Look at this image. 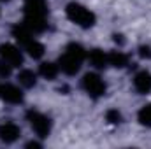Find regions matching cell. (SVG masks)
<instances>
[{
	"label": "cell",
	"mask_w": 151,
	"mask_h": 149,
	"mask_svg": "<svg viewBox=\"0 0 151 149\" xmlns=\"http://www.w3.org/2000/svg\"><path fill=\"white\" fill-rule=\"evenodd\" d=\"M88 60H90V63H91L95 69H99V70H102V69H106V67L109 65L107 54H106L102 49H91L90 54H88Z\"/></svg>",
	"instance_id": "obj_11"
},
{
	"label": "cell",
	"mask_w": 151,
	"mask_h": 149,
	"mask_svg": "<svg viewBox=\"0 0 151 149\" xmlns=\"http://www.w3.org/2000/svg\"><path fill=\"white\" fill-rule=\"evenodd\" d=\"M106 121L109 125H119L121 123V114L116 111V109H111V111L106 112Z\"/></svg>",
	"instance_id": "obj_17"
},
{
	"label": "cell",
	"mask_w": 151,
	"mask_h": 149,
	"mask_svg": "<svg viewBox=\"0 0 151 149\" xmlns=\"http://www.w3.org/2000/svg\"><path fill=\"white\" fill-rule=\"evenodd\" d=\"M25 4V27L32 34H42L47 28V2L46 0H23Z\"/></svg>",
	"instance_id": "obj_1"
},
{
	"label": "cell",
	"mask_w": 151,
	"mask_h": 149,
	"mask_svg": "<svg viewBox=\"0 0 151 149\" xmlns=\"http://www.w3.org/2000/svg\"><path fill=\"white\" fill-rule=\"evenodd\" d=\"M107 60H109V65H113L114 69H125L130 63V58L123 51H111V53H107Z\"/></svg>",
	"instance_id": "obj_12"
},
{
	"label": "cell",
	"mask_w": 151,
	"mask_h": 149,
	"mask_svg": "<svg viewBox=\"0 0 151 149\" xmlns=\"http://www.w3.org/2000/svg\"><path fill=\"white\" fill-rule=\"evenodd\" d=\"M11 32H12V37L16 39L23 47H25V46L34 39V37H32V32L25 27V23H16V25L12 27V30H11Z\"/></svg>",
	"instance_id": "obj_10"
},
{
	"label": "cell",
	"mask_w": 151,
	"mask_h": 149,
	"mask_svg": "<svg viewBox=\"0 0 151 149\" xmlns=\"http://www.w3.org/2000/svg\"><path fill=\"white\" fill-rule=\"evenodd\" d=\"M27 121L30 125V128L35 132V135L40 139H46L51 133V119L39 111H28L27 112Z\"/></svg>",
	"instance_id": "obj_5"
},
{
	"label": "cell",
	"mask_w": 151,
	"mask_h": 149,
	"mask_svg": "<svg viewBox=\"0 0 151 149\" xmlns=\"http://www.w3.org/2000/svg\"><path fill=\"white\" fill-rule=\"evenodd\" d=\"M58 70H60V67L56 63H53V62H44L39 67V74L42 75L44 79H47V81H53L58 75Z\"/></svg>",
	"instance_id": "obj_13"
},
{
	"label": "cell",
	"mask_w": 151,
	"mask_h": 149,
	"mask_svg": "<svg viewBox=\"0 0 151 149\" xmlns=\"http://www.w3.org/2000/svg\"><path fill=\"white\" fill-rule=\"evenodd\" d=\"M18 81H19V84H21L23 88H34V86L37 84V74H35L34 70L25 69V70H21V72L18 74Z\"/></svg>",
	"instance_id": "obj_14"
},
{
	"label": "cell",
	"mask_w": 151,
	"mask_h": 149,
	"mask_svg": "<svg viewBox=\"0 0 151 149\" xmlns=\"http://www.w3.org/2000/svg\"><path fill=\"white\" fill-rule=\"evenodd\" d=\"M113 37H114V42H118V44H123V42H125V40H123V35H118V34H114Z\"/></svg>",
	"instance_id": "obj_20"
},
{
	"label": "cell",
	"mask_w": 151,
	"mask_h": 149,
	"mask_svg": "<svg viewBox=\"0 0 151 149\" xmlns=\"http://www.w3.org/2000/svg\"><path fill=\"white\" fill-rule=\"evenodd\" d=\"M0 98L7 104H21L23 93L14 84H0Z\"/></svg>",
	"instance_id": "obj_8"
},
{
	"label": "cell",
	"mask_w": 151,
	"mask_h": 149,
	"mask_svg": "<svg viewBox=\"0 0 151 149\" xmlns=\"http://www.w3.org/2000/svg\"><path fill=\"white\" fill-rule=\"evenodd\" d=\"M134 88L137 93L141 95H148L151 93V72L148 70H141L134 77Z\"/></svg>",
	"instance_id": "obj_9"
},
{
	"label": "cell",
	"mask_w": 151,
	"mask_h": 149,
	"mask_svg": "<svg viewBox=\"0 0 151 149\" xmlns=\"http://www.w3.org/2000/svg\"><path fill=\"white\" fill-rule=\"evenodd\" d=\"M0 2H11V0H0Z\"/></svg>",
	"instance_id": "obj_22"
},
{
	"label": "cell",
	"mask_w": 151,
	"mask_h": 149,
	"mask_svg": "<svg viewBox=\"0 0 151 149\" xmlns=\"http://www.w3.org/2000/svg\"><path fill=\"white\" fill-rule=\"evenodd\" d=\"M0 60L7 62L12 69L21 67L23 65V53L14 44H2L0 46Z\"/></svg>",
	"instance_id": "obj_6"
},
{
	"label": "cell",
	"mask_w": 151,
	"mask_h": 149,
	"mask_svg": "<svg viewBox=\"0 0 151 149\" xmlns=\"http://www.w3.org/2000/svg\"><path fill=\"white\" fill-rule=\"evenodd\" d=\"M19 135H21V128H19L16 123L5 121V123L0 125V140H2V142L12 144V142H16V140L19 139Z\"/></svg>",
	"instance_id": "obj_7"
},
{
	"label": "cell",
	"mask_w": 151,
	"mask_h": 149,
	"mask_svg": "<svg viewBox=\"0 0 151 149\" xmlns=\"http://www.w3.org/2000/svg\"><path fill=\"white\" fill-rule=\"evenodd\" d=\"M84 60H86V51H84V47H83L81 44H77V42H70V44L65 47L63 54L60 56L58 67H60V70H62L63 74L76 75L79 72V69H81V65H83Z\"/></svg>",
	"instance_id": "obj_2"
},
{
	"label": "cell",
	"mask_w": 151,
	"mask_h": 149,
	"mask_svg": "<svg viewBox=\"0 0 151 149\" xmlns=\"http://www.w3.org/2000/svg\"><path fill=\"white\" fill-rule=\"evenodd\" d=\"M65 14H67V18L77 25V27H81V28H91V27H95V23H97V16L90 11V9H86L83 4H77V2H70V4H67V7H65Z\"/></svg>",
	"instance_id": "obj_3"
},
{
	"label": "cell",
	"mask_w": 151,
	"mask_h": 149,
	"mask_svg": "<svg viewBox=\"0 0 151 149\" xmlns=\"http://www.w3.org/2000/svg\"><path fill=\"white\" fill-rule=\"evenodd\" d=\"M81 86H83V90H84L91 98H100V97H104L106 91H107V86H106L104 79L99 74H95V72H88V74L83 75Z\"/></svg>",
	"instance_id": "obj_4"
},
{
	"label": "cell",
	"mask_w": 151,
	"mask_h": 149,
	"mask_svg": "<svg viewBox=\"0 0 151 149\" xmlns=\"http://www.w3.org/2000/svg\"><path fill=\"white\" fill-rule=\"evenodd\" d=\"M27 148H40V144H37V142H28Z\"/></svg>",
	"instance_id": "obj_21"
},
{
	"label": "cell",
	"mask_w": 151,
	"mask_h": 149,
	"mask_svg": "<svg viewBox=\"0 0 151 149\" xmlns=\"http://www.w3.org/2000/svg\"><path fill=\"white\" fill-rule=\"evenodd\" d=\"M139 56L144 60H151V47L150 46H141L139 47Z\"/></svg>",
	"instance_id": "obj_19"
},
{
	"label": "cell",
	"mask_w": 151,
	"mask_h": 149,
	"mask_svg": "<svg viewBox=\"0 0 151 149\" xmlns=\"http://www.w3.org/2000/svg\"><path fill=\"white\" fill-rule=\"evenodd\" d=\"M137 119H139V123H141L142 126L151 128V104L144 105L141 111L137 112Z\"/></svg>",
	"instance_id": "obj_16"
},
{
	"label": "cell",
	"mask_w": 151,
	"mask_h": 149,
	"mask_svg": "<svg viewBox=\"0 0 151 149\" xmlns=\"http://www.w3.org/2000/svg\"><path fill=\"white\" fill-rule=\"evenodd\" d=\"M25 51L34 58V60H39V58H42L44 56V53H46V49H44V46L39 42V40H35V39H32L27 46H25Z\"/></svg>",
	"instance_id": "obj_15"
},
{
	"label": "cell",
	"mask_w": 151,
	"mask_h": 149,
	"mask_svg": "<svg viewBox=\"0 0 151 149\" xmlns=\"http://www.w3.org/2000/svg\"><path fill=\"white\" fill-rule=\"evenodd\" d=\"M11 72H12V67H11L7 62L0 60V77H9Z\"/></svg>",
	"instance_id": "obj_18"
}]
</instances>
